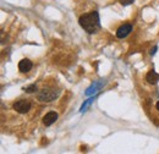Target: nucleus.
Listing matches in <instances>:
<instances>
[{
    "instance_id": "obj_2",
    "label": "nucleus",
    "mask_w": 159,
    "mask_h": 154,
    "mask_svg": "<svg viewBox=\"0 0 159 154\" xmlns=\"http://www.w3.org/2000/svg\"><path fill=\"white\" fill-rule=\"evenodd\" d=\"M59 91L58 89H54V88H44L39 91V93L37 94V98L40 102H45V103H49V102H53L58 97H59Z\"/></svg>"
},
{
    "instance_id": "obj_5",
    "label": "nucleus",
    "mask_w": 159,
    "mask_h": 154,
    "mask_svg": "<svg viewBox=\"0 0 159 154\" xmlns=\"http://www.w3.org/2000/svg\"><path fill=\"white\" fill-rule=\"evenodd\" d=\"M58 120V114L55 111H49L48 114H45V116L43 117V124L45 126H50L53 125L55 121Z\"/></svg>"
},
{
    "instance_id": "obj_7",
    "label": "nucleus",
    "mask_w": 159,
    "mask_h": 154,
    "mask_svg": "<svg viewBox=\"0 0 159 154\" xmlns=\"http://www.w3.org/2000/svg\"><path fill=\"white\" fill-rule=\"evenodd\" d=\"M146 79H147V82H148L149 84H156V83L159 81V75L154 71V70H151V71L147 74Z\"/></svg>"
},
{
    "instance_id": "obj_10",
    "label": "nucleus",
    "mask_w": 159,
    "mask_h": 154,
    "mask_svg": "<svg viewBox=\"0 0 159 154\" xmlns=\"http://www.w3.org/2000/svg\"><path fill=\"white\" fill-rule=\"evenodd\" d=\"M156 108H157V110L159 111V102H157V104H156Z\"/></svg>"
},
{
    "instance_id": "obj_1",
    "label": "nucleus",
    "mask_w": 159,
    "mask_h": 154,
    "mask_svg": "<svg viewBox=\"0 0 159 154\" xmlns=\"http://www.w3.org/2000/svg\"><path fill=\"white\" fill-rule=\"evenodd\" d=\"M81 27L88 32V33H96L98 32L100 28V20L99 15L97 11H92V12H88V14H84L82 15L79 20Z\"/></svg>"
},
{
    "instance_id": "obj_6",
    "label": "nucleus",
    "mask_w": 159,
    "mask_h": 154,
    "mask_svg": "<svg viewBox=\"0 0 159 154\" xmlns=\"http://www.w3.org/2000/svg\"><path fill=\"white\" fill-rule=\"evenodd\" d=\"M32 69V62L28 59H23L19 62V70L21 72H28Z\"/></svg>"
},
{
    "instance_id": "obj_8",
    "label": "nucleus",
    "mask_w": 159,
    "mask_h": 154,
    "mask_svg": "<svg viewBox=\"0 0 159 154\" xmlns=\"http://www.w3.org/2000/svg\"><path fill=\"white\" fill-rule=\"evenodd\" d=\"M25 91H26L27 93H33V92H36V91H37V86H36V84H31V86L26 87V88H25Z\"/></svg>"
},
{
    "instance_id": "obj_9",
    "label": "nucleus",
    "mask_w": 159,
    "mask_h": 154,
    "mask_svg": "<svg viewBox=\"0 0 159 154\" xmlns=\"http://www.w3.org/2000/svg\"><path fill=\"white\" fill-rule=\"evenodd\" d=\"M132 2H134V0H120V4L124 5V6H127V5L132 4Z\"/></svg>"
},
{
    "instance_id": "obj_3",
    "label": "nucleus",
    "mask_w": 159,
    "mask_h": 154,
    "mask_svg": "<svg viewBox=\"0 0 159 154\" xmlns=\"http://www.w3.org/2000/svg\"><path fill=\"white\" fill-rule=\"evenodd\" d=\"M31 103L27 100V99H20V100H17V102H15L14 103V109L17 111V113H20V114H26V113H28L30 110H31Z\"/></svg>"
},
{
    "instance_id": "obj_4",
    "label": "nucleus",
    "mask_w": 159,
    "mask_h": 154,
    "mask_svg": "<svg viewBox=\"0 0 159 154\" xmlns=\"http://www.w3.org/2000/svg\"><path fill=\"white\" fill-rule=\"evenodd\" d=\"M132 31V26L130 23H126V25H122L121 27H119V29L116 31V37L118 38H125L130 34V32Z\"/></svg>"
}]
</instances>
